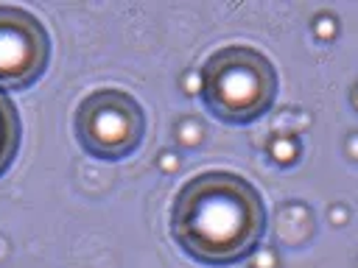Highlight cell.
I'll return each mask as SVG.
<instances>
[{"mask_svg": "<svg viewBox=\"0 0 358 268\" xmlns=\"http://www.w3.org/2000/svg\"><path fill=\"white\" fill-rule=\"evenodd\" d=\"M347 154H350L352 159H358V134H350V137H347Z\"/></svg>", "mask_w": 358, "mask_h": 268, "instance_id": "cell-11", "label": "cell"}, {"mask_svg": "<svg viewBox=\"0 0 358 268\" xmlns=\"http://www.w3.org/2000/svg\"><path fill=\"white\" fill-rule=\"evenodd\" d=\"M20 140H22L20 112H17L14 100L8 98V92L0 89V176L11 168V162L20 151Z\"/></svg>", "mask_w": 358, "mask_h": 268, "instance_id": "cell-5", "label": "cell"}, {"mask_svg": "<svg viewBox=\"0 0 358 268\" xmlns=\"http://www.w3.org/2000/svg\"><path fill=\"white\" fill-rule=\"evenodd\" d=\"M207 112L229 126L260 120L277 100V67L252 45H224L199 70Z\"/></svg>", "mask_w": 358, "mask_h": 268, "instance_id": "cell-2", "label": "cell"}, {"mask_svg": "<svg viewBox=\"0 0 358 268\" xmlns=\"http://www.w3.org/2000/svg\"><path fill=\"white\" fill-rule=\"evenodd\" d=\"M268 212L257 187L232 170L190 176L173 195L168 229L173 243L196 262L224 268L260 248Z\"/></svg>", "mask_w": 358, "mask_h": 268, "instance_id": "cell-1", "label": "cell"}, {"mask_svg": "<svg viewBox=\"0 0 358 268\" xmlns=\"http://www.w3.org/2000/svg\"><path fill=\"white\" fill-rule=\"evenodd\" d=\"M157 165H159L165 173H173V170H179V156H176L173 151H162V154L157 156Z\"/></svg>", "mask_w": 358, "mask_h": 268, "instance_id": "cell-8", "label": "cell"}, {"mask_svg": "<svg viewBox=\"0 0 358 268\" xmlns=\"http://www.w3.org/2000/svg\"><path fill=\"white\" fill-rule=\"evenodd\" d=\"M313 34H316L322 42H330L333 36H338V17H333L330 11H322V14L313 20Z\"/></svg>", "mask_w": 358, "mask_h": 268, "instance_id": "cell-7", "label": "cell"}, {"mask_svg": "<svg viewBox=\"0 0 358 268\" xmlns=\"http://www.w3.org/2000/svg\"><path fill=\"white\" fill-rule=\"evenodd\" d=\"M299 154H302V145H299L296 134L280 131V134H274V137L268 140V156H271V162H277L280 168L294 165V162L299 159Z\"/></svg>", "mask_w": 358, "mask_h": 268, "instance_id": "cell-6", "label": "cell"}, {"mask_svg": "<svg viewBox=\"0 0 358 268\" xmlns=\"http://www.w3.org/2000/svg\"><path fill=\"white\" fill-rule=\"evenodd\" d=\"M257 254H260V260L255 262V268H274V254L271 251H260L257 248Z\"/></svg>", "mask_w": 358, "mask_h": 268, "instance_id": "cell-10", "label": "cell"}, {"mask_svg": "<svg viewBox=\"0 0 358 268\" xmlns=\"http://www.w3.org/2000/svg\"><path fill=\"white\" fill-rule=\"evenodd\" d=\"M73 131L90 156L117 162L140 148L145 134V114L131 92L120 87H98L76 106Z\"/></svg>", "mask_w": 358, "mask_h": 268, "instance_id": "cell-3", "label": "cell"}, {"mask_svg": "<svg viewBox=\"0 0 358 268\" xmlns=\"http://www.w3.org/2000/svg\"><path fill=\"white\" fill-rule=\"evenodd\" d=\"M347 218H350V212H347V207H341V204H336V207H330V221H333L336 226H344V223H347Z\"/></svg>", "mask_w": 358, "mask_h": 268, "instance_id": "cell-9", "label": "cell"}, {"mask_svg": "<svg viewBox=\"0 0 358 268\" xmlns=\"http://www.w3.org/2000/svg\"><path fill=\"white\" fill-rule=\"evenodd\" d=\"M350 103H352V106H355V109H358V87H355V89H352V95H350Z\"/></svg>", "mask_w": 358, "mask_h": 268, "instance_id": "cell-12", "label": "cell"}, {"mask_svg": "<svg viewBox=\"0 0 358 268\" xmlns=\"http://www.w3.org/2000/svg\"><path fill=\"white\" fill-rule=\"evenodd\" d=\"M50 61L45 22L20 6H0V89H28Z\"/></svg>", "mask_w": 358, "mask_h": 268, "instance_id": "cell-4", "label": "cell"}]
</instances>
